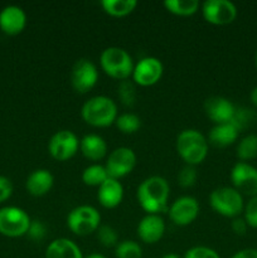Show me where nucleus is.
Instances as JSON below:
<instances>
[{
	"label": "nucleus",
	"instance_id": "nucleus-16",
	"mask_svg": "<svg viewBox=\"0 0 257 258\" xmlns=\"http://www.w3.org/2000/svg\"><path fill=\"white\" fill-rule=\"evenodd\" d=\"M138 237L146 244H155L165 233V222L160 214H146L139 222Z\"/></svg>",
	"mask_w": 257,
	"mask_h": 258
},
{
	"label": "nucleus",
	"instance_id": "nucleus-25",
	"mask_svg": "<svg viewBox=\"0 0 257 258\" xmlns=\"http://www.w3.org/2000/svg\"><path fill=\"white\" fill-rule=\"evenodd\" d=\"M237 158L241 161L247 163L248 160L257 158V135L249 134L239 140L236 149Z\"/></svg>",
	"mask_w": 257,
	"mask_h": 258
},
{
	"label": "nucleus",
	"instance_id": "nucleus-38",
	"mask_svg": "<svg viewBox=\"0 0 257 258\" xmlns=\"http://www.w3.org/2000/svg\"><path fill=\"white\" fill-rule=\"evenodd\" d=\"M232 258H257V249L256 248H244L241 251L236 252Z\"/></svg>",
	"mask_w": 257,
	"mask_h": 258
},
{
	"label": "nucleus",
	"instance_id": "nucleus-2",
	"mask_svg": "<svg viewBox=\"0 0 257 258\" xmlns=\"http://www.w3.org/2000/svg\"><path fill=\"white\" fill-rule=\"evenodd\" d=\"M175 149L186 165L196 166L206 160L209 143L201 131L196 128H185L176 136Z\"/></svg>",
	"mask_w": 257,
	"mask_h": 258
},
{
	"label": "nucleus",
	"instance_id": "nucleus-41",
	"mask_svg": "<svg viewBox=\"0 0 257 258\" xmlns=\"http://www.w3.org/2000/svg\"><path fill=\"white\" fill-rule=\"evenodd\" d=\"M160 258H180V257L175 253H166V254H164V256H161Z\"/></svg>",
	"mask_w": 257,
	"mask_h": 258
},
{
	"label": "nucleus",
	"instance_id": "nucleus-4",
	"mask_svg": "<svg viewBox=\"0 0 257 258\" xmlns=\"http://www.w3.org/2000/svg\"><path fill=\"white\" fill-rule=\"evenodd\" d=\"M100 66L106 75L121 82L133 76L135 63L130 53L123 48L107 47L101 53Z\"/></svg>",
	"mask_w": 257,
	"mask_h": 258
},
{
	"label": "nucleus",
	"instance_id": "nucleus-39",
	"mask_svg": "<svg viewBox=\"0 0 257 258\" xmlns=\"http://www.w3.org/2000/svg\"><path fill=\"white\" fill-rule=\"evenodd\" d=\"M249 100H251L252 105L257 107V86L251 91V95H249Z\"/></svg>",
	"mask_w": 257,
	"mask_h": 258
},
{
	"label": "nucleus",
	"instance_id": "nucleus-40",
	"mask_svg": "<svg viewBox=\"0 0 257 258\" xmlns=\"http://www.w3.org/2000/svg\"><path fill=\"white\" fill-rule=\"evenodd\" d=\"M83 258H107V257L102 253H98V252H92V253L87 254V256H83Z\"/></svg>",
	"mask_w": 257,
	"mask_h": 258
},
{
	"label": "nucleus",
	"instance_id": "nucleus-7",
	"mask_svg": "<svg viewBox=\"0 0 257 258\" xmlns=\"http://www.w3.org/2000/svg\"><path fill=\"white\" fill-rule=\"evenodd\" d=\"M30 217L24 209L14 206L0 208V234L10 238L25 236L30 226Z\"/></svg>",
	"mask_w": 257,
	"mask_h": 258
},
{
	"label": "nucleus",
	"instance_id": "nucleus-22",
	"mask_svg": "<svg viewBox=\"0 0 257 258\" xmlns=\"http://www.w3.org/2000/svg\"><path fill=\"white\" fill-rule=\"evenodd\" d=\"M239 131L232 122L219 123V125H214L209 131L208 143L217 148H227L236 143Z\"/></svg>",
	"mask_w": 257,
	"mask_h": 258
},
{
	"label": "nucleus",
	"instance_id": "nucleus-13",
	"mask_svg": "<svg viewBox=\"0 0 257 258\" xmlns=\"http://www.w3.org/2000/svg\"><path fill=\"white\" fill-rule=\"evenodd\" d=\"M164 66L156 57H144L134 66L133 82L141 87H150L160 81Z\"/></svg>",
	"mask_w": 257,
	"mask_h": 258
},
{
	"label": "nucleus",
	"instance_id": "nucleus-9",
	"mask_svg": "<svg viewBox=\"0 0 257 258\" xmlns=\"http://www.w3.org/2000/svg\"><path fill=\"white\" fill-rule=\"evenodd\" d=\"M80 150V139L73 131L59 130L48 141V151L57 161L70 160Z\"/></svg>",
	"mask_w": 257,
	"mask_h": 258
},
{
	"label": "nucleus",
	"instance_id": "nucleus-34",
	"mask_svg": "<svg viewBox=\"0 0 257 258\" xmlns=\"http://www.w3.org/2000/svg\"><path fill=\"white\" fill-rule=\"evenodd\" d=\"M183 258H221V256L211 247L194 246L185 252Z\"/></svg>",
	"mask_w": 257,
	"mask_h": 258
},
{
	"label": "nucleus",
	"instance_id": "nucleus-32",
	"mask_svg": "<svg viewBox=\"0 0 257 258\" xmlns=\"http://www.w3.org/2000/svg\"><path fill=\"white\" fill-rule=\"evenodd\" d=\"M197 176H198V174H197L196 168L191 165H185L180 169L176 179H178V184L181 188H190L196 184Z\"/></svg>",
	"mask_w": 257,
	"mask_h": 258
},
{
	"label": "nucleus",
	"instance_id": "nucleus-21",
	"mask_svg": "<svg viewBox=\"0 0 257 258\" xmlns=\"http://www.w3.org/2000/svg\"><path fill=\"white\" fill-rule=\"evenodd\" d=\"M44 258H83V253L72 239L62 237L48 244Z\"/></svg>",
	"mask_w": 257,
	"mask_h": 258
},
{
	"label": "nucleus",
	"instance_id": "nucleus-14",
	"mask_svg": "<svg viewBox=\"0 0 257 258\" xmlns=\"http://www.w3.org/2000/svg\"><path fill=\"white\" fill-rule=\"evenodd\" d=\"M199 211V203L194 197L183 196L171 203L168 213L169 218L175 226L185 227L198 218Z\"/></svg>",
	"mask_w": 257,
	"mask_h": 258
},
{
	"label": "nucleus",
	"instance_id": "nucleus-35",
	"mask_svg": "<svg viewBox=\"0 0 257 258\" xmlns=\"http://www.w3.org/2000/svg\"><path fill=\"white\" fill-rule=\"evenodd\" d=\"M27 236L32 241H42L45 237V226L40 221H32L30 222L29 229L27 232Z\"/></svg>",
	"mask_w": 257,
	"mask_h": 258
},
{
	"label": "nucleus",
	"instance_id": "nucleus-15",
	"mask_svg": "<svg viewBox=\"0 0 257 258\" xmlns=\"http://www.w3.org/2000/svg\"><path fill=\"white\" fill-rule=\"evenodd\" d=\"M204 111L207 117L216 125L231 122L236 112V106L228 98L222 96H213L207 98L204 102Z\"/></svg>",
	"mask_w": 257,
	"mask_h": 258
},
{
	"label": "nucleus",
	"instance_id": "nucleus-29",
	"mask_svg": "<svg viewBox=\"0 0 257 258\" xmlns=\"http://www.w3.org/2000/svg\"><path fill=\"white\" fill-rule=\"evenodd\" d=\"M117 97L122 105L131 107L136 101L135 83L130 80L121 81L117 86Z\"/></svg>",
	"mask_w": 257,
	"mask_h": 258
},
{
	"label": "nucleus",
	"instance_id": "nucleus-1",
	"mask_svg": "<svg viewBox=\"0 0 257 258\" xmlns=\"http://www.w3.org/2000/svg\"><path fill=\"white\" fill-rule=\"evenodd\" d=\"M170 186L165 178L159 175L144 179L136 189V199L146 214H159L168 207Z\"/></svg>",
	"mask_w": 257,
	"mask_h": 258
},
{
	"label": "nucleus",
	"instance_id": "nucleus-17",
	"mask_svg": "<svg viewBox=\"0 0 257 258\" xmlns=\"http://www.w3.org/2000/svg\"><path fill=\"white\" fill-rule=\"evenodd\" d=\"M27 25V14L18 5H8L0 12V29L8 35H17Z\"/></svg>",
	"mask_w": 257,
	"mask_h": 258
},
{
	"label": "nucleus",
	"instance_id": "nucleus-19",
	"mask_svg": "<svg viewBox=\"0 0 257 258\" xmlns=\"http://www.w3.org/2000/svg\"><path fill=\"white\" fill-rule=\"evenodd\" d=\"M54 184V176L48 169H37L25 180L27 191L33 197H43L50 191Z\"/></svg>",
	"mask_w": 257,
	"mask_h": 258
},
{
	"label": "nucleus",
	"instance_id": "nucleus-8",
	"mask_svg": "<svg viewBox=\"0 0 257 258\" xmlns=\"http://www.w3.org/2000/svg\"><path fill=\"white\" fill-rule=\"evenodd\" d=\"M136 160L138 158L133 149L127 146H120L108 154L106 158L105 168L110 178L120 180L135 169Z\"/></svg>",
	"mask_w": 257,
	"mask_h": 258
},
{
	"label": "nucleus",
	"instance_id": "nucleus-36",
	"mask_svg": "<svg viewBox=\"0 0 257 258\" xmlns=\"http://www.w3.org/2000/svg\"><path fill=\"white\" fill-rule=\"evenodd\" d=\"M13 183L7 176L0 175V203L7 202L13 194Z\"/></svg>",
	"mask_w": 257,
	"mask_h": 258
},
{
	"label": "nucleus",
	"instance_id": "nucleus-31",
	"mask_svg": "<svg viewBox=\"0 0 257 258\" xmlns=\"http://www.w3.org/2000/svg\"><path fill=\"white\" fill-rule=\"evenodd\" d=\"M96 236H97L98 242L106 248H111V247L115 248L118 243L117 232L111 226H100L96 231Z\"/></svg>",
	"mask_w": 257,
	"mask_h": 258
},
{
	"label": "nucleus",
	"instance_id": "nucleus-3",
	"mask_svg": "<svg viewBox=\"0 0 257 258\" xmlns=\"http://www.w3.org/2000/svg\"><path fill=\"white\" fill-rule=\"evenodd\" d=\"M81 116L86 123L93 127H107L117 118V105L107 96H93L83 103Z\"/></svg>",
	"mask_w": 257,
	"mask_h": 258
},
{
	"label": "nucleus",
	"instance_id": "nucleus-26",
	"mask_svg": "<svg viewBox=\"0 0 257 258\" xmlns=\"http://www.w3.org/2000/svg\"><path fill=\"white\" fill-rule=\"evenodd\" d=\"M110 176H108L105 165H101V164L88 165L82 171V181L88 186H97L98 188Z\"/></svg>",
	"mask_w": 257,
	"mask_h": 258
},
{
	"label": "nucleus",
	"instance_id": "nucleus-37",
	"mask_svg": "<svg viewBox=\"0 0 257 258\" xmlns=\"http://www.w3.org/2000/svg\"><path fill=\"white\" fill-rule=\"evenodd\" d=\"M231 228L236 234H238V236H243V234H246L248 226H247L246 221H244L242 217H236V218L232 219Z\"/></svg>",
	"mask_w": 257,
	"mask_h": 258
},
{
	"label": "nucleus",
	"instance_id": "nucleus-28",
	"mask_svg": "<svg viewBox=\"0 0 257 258\" xmlns=\"http://www.w3.org/2000/svg\"><path fill=\"white\" fill-rule=\"evenodd\" d=\"M116 258H143V248L140 244L131 239L118 242L115 247Z\"/></svg>",
	"mask_w": 257,
	"mask_h": 258
},
{
	"label": "nucleus",
	"instance_id": "nucleus-6",
	"mask_svg": "<svg viewBox=\"0 0 257 258\" xmlns=\"http://www.w3.org/2000/svg\"><path fill=\"white\" fill-rule=\"evenodd\" d=\"M101 226V214L95 207L78 206L67 216V227L77 236H88L95 233Z\"/></svg>",
	"mask_w": 257,
	"mask_h": 258
},
{
	"label": "nucleus",
	"instance_id": "nucleus-42",
	"mask_svg": "<svg viewBox=\"0 0 257 258\" xmlns=\"http://www.w3.org/2000/svg\"><path fill=\"white\" fill-rule=\"evenodd\" d=\"M254 62H256V67H257V52H256V57H254Z\"/></svg>",
	"mask_w": 257,
	"mask_h": 258
},
{
	"label": "nucleus",
	"instance_id": "nucleus-27",
	"mask_svg": "<svg viewBox=\"0 0 257 258\" xmlns=\"http://www.w3.org/2000/svg\"><path fill=\"white\" fill-rule=\"evenodd\" d=\"M116 127L122 134H135L141 127V118L136 113L123 112L117 116L115 121Z\"/></svg>",
	"mask_w": 257,
	"mask_h": 258
},
{
	"label": "nucleus",
	"instance_id": "nucleus-11",
	"mask_svg": "<svg viewBox=\"0 0 257 258\" xmlns=\"http://www.w3.org/2000/svg\"><path fill=\"white\" fill-rule=\"evenodd\" d=\"M98 81V71L95 63L87 58L76 60L71 71V85L78 93L92 90Z\"/></svg>",
	"mask_w": 257,
	"mask_h": 258
},
{
	"label": "nucleus",
	"instance_id": "nucleus-24",
	"mask_svg": "<svg viewBox=\"0 0 257 258\" xmlns=\"http://www.w3.org/2000/svg\"><path fill=\"white\" fill-rule=\"evenodd\" d=\"M164 7L169 13L179 17H190L201 8L198 0H165Z\"/></svg>",
	"mask_w": 257,
	"mask_h": 258
},
{
	"label": "nucleus",
	"instance_id": "nucleus-30",
	"mask_svg": "<svg viewBox=\"0 0 257 258\" xmlns=\"http://www.w3.org/2000/svg\"><path fill=\"white\" fill-rule=\"evenodd\" d=\"M254 120H256V113L253 110L248 107H236V112L231 122L236 126L237 130L242 131L252 125Z\"/></svg>",
	"mask_w": 257,
	"mask_h": 258
},
{
	"label": "nucleus",
	"instance_id": "nucleus-23",
	"mask_svg": "<svg viewBox=\"0 0 257 258\" xmlns=\"http://www.w3.org/2000/svg\"><path fill=\"white\" fill-rule=\"evenodd\" d=\"M103 12L115 18H122L131 14L138 7L136 0H102L101 2Z\"/></svg>",
	"mask_w": 257,
	"mask_h": 258
},
{
	"label": "nucleus",
	"instance_id": "nucleus-18",
	"mask_svg": "<svg viewBox=\"0 0 257 258\" xmlns=\"http://www.w3.org/2000/svg\"><path fill=\"white\" fill-rule=\"evenodd\" d=\"M98 203L106 209H113L121 204L123 199V186L120 180L108 178L103 181L97 190Z\"/></svg>",
	"mask_w": 257,
	"mask_h": 258
},
{
	"label": "nucleus",
	"instance_id": "nucleus-33",
	"mask_svg": "<svg viewBox=\"0 0 257 258\" xmlns=\"http://www.w3.org/2000/svg\"><path fill=\"white\" fill-rule=\"evenodd\" d=\"M243 219L247 226L257 229V197L248 199L243 208Z\"/></svg>",
	"mask_w": 257,
	"mask_h": 258
},
{
	"label": "nucleus",
	"instance_id": "nucleus-12",
	"mask_svg": "<svg viewBox=\"0 0 257 258\" xmlns=\"http://www.w3.org/2000/svg\"><path fill=\"white\" fill-rule=\"evenodd\" d=\"M232 185L242 196L249 198L257 197V168L244 161H238L232 168L231 174Z\"/></svg>",
	"mask_w": 257,
	"mask_h": 258
},
{
	"label": "nucleus",
	"instance_id": "nucleus-20",
	"mask_svg": "<svg viewBox=\"0 0 257 258\" xmlns=\"http://www.w3.org/2000/svg\"><path fill=\"white\" fill-rule=\"evenodd\" d=\"M107 143L97 134H88L80 140V151L91 161L102 160L107 156Z\"/></svg>",
	"mask_w": 257,
	"mask_h": 258
},
{
	"label": "nucleus",
	"instance_id": "nucleus-10",
	"mask_svg": "<svg viewBox=\"0 0 257 258\" xmlns=\"http://www.w3.org/2000/svg\"><path fill=\"white\" fill-rule=\"evenodd\" d=\"M203 18L213 25H227L237 18V7L229 0H206L201 5Z\"/></svg>",
	"mask_w": 257,
	"mask_h": 258
},
{
	"label": "nucleus",
	"instance_id": "nucleus-5",
	"mask_svg": "<svg viewBox=\"0 0 257 258\" xmlns=\"http://www.w3.org/2000/svg\"><path fill=\"white\" fill-rule=\"evenodd\" d=\"M209 206L219 216L233 219L243 212V196L233 186H219L209 196Z\"/></svg>",
	"mask_w": 257,
	"mask_h": 258
}]
</instances>
